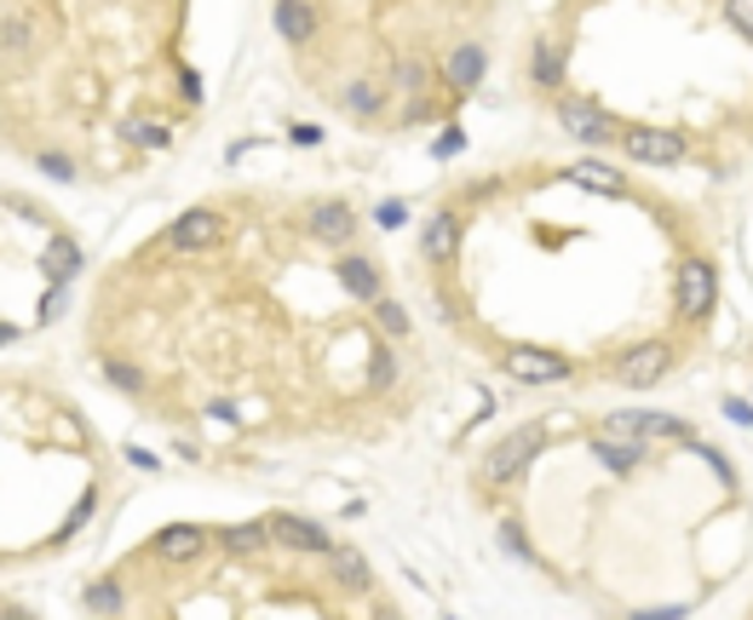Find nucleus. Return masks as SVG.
<instances>
[{
	"instance_id": "4be33fe9",
	"label": "nucleus",
	"mask_w": 753,
	"mask_h": 620,
	"mask_svg": "<svg viewBox=\"0 0 753 620\" xmlns=\"http://www.w3.org/2000/svg\"><path fill=\"white\" fill-rule=\"evenodd\" d=\"M724 12H731V23L742 35H753V0H724Z\"/></svg>"
},
{
	"instance_id": "39448f33",
	"label": "nucleus",
	"mask_w": 753,
	"mask_h": 620,
	"mask_svg": "<svg viewBox=\"0 0 753 620\" xmlns=\"http://www.w3.org/2000/svg\"><path fill=\"white\" fill-rule=\"evenodd\" d=\"M558 121H564V133H575L582 144H610V139H616V126L605 121V110H593V103H582V98L564 103Z\"/></svg>"
},
{
	"instance_id": "a211bd4d",
	"label": "nucleus",
	"mask_w": 753,
	"mask_h": 620,
	"mask_svg": "<svg viewBox=\"0 0 753 620\" xmlns=\"http://www.w3.org/2000/svg\"><path fill=\"white\" fill-rule=\"evenodd\" d=\"M598 460H605L610 472H633V465H639V449H633V443L621 449V443H605V436H598Z\"/></svg>"
},
{
	"instance_id": "f3484780",
	"label": "nucleus",
	"mask_w": 753,
	"mask_h": 620,
	"mask_svg": "<svg viewBox=\"0 0 753 620\" xmlns=\"http://www.w3.org/2000/svg\"><path fill=\"white\" fill-rule=\"evenodd\" d=\"M535 81H541V87H558V81H564V52L546 46V41H541V52H535Z\"/></svg>"
},
{
	"instance_id": "f257e3e1",
	"label": "nucleus",
	"mask_w": 753,
	"mask_h": 620,
	"mask_svg": "<svg viewBox=\"0 0 753 620\" xmlns=\"http://www.w3.org/2000/svg\"><path fill=\"white\" fill-rule=\"evenodd\" d=\"M633 162H650V167H673L685 162V139L679 133H656V126H633V133L621 139Z\"/></svg>"
},
{
	"instance_id": "2eb2a0df",
	"label": "nucleus",
	"mask_w": 753,
	"mask_h": 620,
	"mask_svg": "<svg viewBox=\"0 0 753 620\" xmlns=\"http://www.w3.org/2000/svg\"><path fill=\"white\" fill-rule=\"evenodd\" d=\"M575 185H587V190H605V196H621V173L616 167H598V162H582L575 167Z\"/></svg>"
},
{
	"instance_id": "dca6fc26",
	"label": "nucleus",
	"mask_w": 753,
	"mask_h": 620,
	"mask_svg": "<svg viewBox=\"0 0 753 620\" xmlns=\"http://www.w3.org/2000/svg\"><path fill=\"white\" fill-rule=\"evenodd\" d=\"M219 540H224V552H231V557H247V552H259L265 540H270V529L265 523L259 529H224Z\"/></svg>"
},
{
	"instance_id": "bb28decb",
	"label": "nucleus",
	"mask_w": 753,
	"mask_h": 620,
	"mask_svg": "<svg viewBox=\"0 0 753 620\" xmlns=\"http://www.w3.org/2000/svg\"><path fill=\"white\" fill-rule=\"evenodd\" d=\"M397 81H403V87H425V69H420V64H403V69H397Z\"/></svg>"
},
{
	"instance_id": "412c9836",
	"label": "nucleus",
	"mask_w": 753,
	"mask_h": 620,
	"mask_svg": "<svg viewBox=\"0 0 753 620\" xmlns=\"http://www.w3.org/2000/svg\"><path fill=\"white\" fill-rule=\"evenodd\" d=\"M128 139H133V144H144V150H156L167 133H162V126H150V121H128Z\"/></svg>"
},
{
	"instance_id": "20e7f679",
	"label": "nucleus",
	"mask_w": 753,
	"mask_h": 620,
	"mask_svg": "<svg viewBox=\"0 0 753 620\" xmlns=\"http://www.w3.org/2000/svg\"><path fill=\"white\" fill-rule=\"evenodd\" d=\"M507 374L523 379V385H546V379H558V374H564V356L535 351V345H518V351H507Z\"/></svg>"
},
{
	"instance_id": "1a4fd4ad",
	"label": "nucleus",
	"mask_w": 753,
	"mask_h": 620,
	"mask_svg": "<svg viewBox=\"0 0 753 620\" xmlns=\"http://www.w3.org/2000/svg\"><path fill=\"white\" fill-rule=\"evenodd\" d=\"M443 81L455 87V92H472L484 81V52L478 46H461V52H449V64H443Z\"/></svg>"
},
{
	"instance_id": "7ed1b4c3",
	"label": "nucleus",
	"mask_w": 753,
	"mask_h": 620,
	"mask_svg": "<svg viewBox=\"0 0 753 620\" xmlns=\"http://www.w3.org/2000/svg\"><path fill=\"white\" fill-rule=\"evenodd\" d=\"M541 425H530V431H518V436H507L495 454H489V483H507V477H518L523 472V460H530L535 449H541Z\"/></svg>"
},
{
	"instance_id": "9b49d317",
	"label": "nucleus",
	"mask_w": 753,
	"mask_h": 620,
	"mask_svg": "<svg viewBox=\"0 0 753 620\" xmlns=\"http://www.w3.org/2000/svg\"><path fill=\"white\" fill-rule=\"evenodd\" d=\"M420 247L432 253V258H455V253H461V224L449 219V213H438L432 224H425V236H420Z\"/></svg>"
},
{
	"instance_id": "6e6552de",
	"label": "nucleus",
	"mask_w": 753,
	"mask_h": 620,
	"mask_svg": "<svg viewBox=\"0 0 753 620\" xmlns=\"http://www.w3.org/2000/svg\"><path fill=\"white\" fill-rule=\"evenodd\" d=\"M270 540H283V546H299V552H329V534H322L317 523H306V517H270Z\"/></svg>"
},
{
	"instance_id": "f03ea898",
	"label": "nucleus",
	"mask_w": 753,
	"mask_h": 620,
	"mask_svg": "<svg viewBox=\"0 0 753 620\" xmlns=\"http://www.w3.org/2000/svg\"><path fill=\"white\" fill-rule=\"evenodd\" d=\"M167 242L179 247V253H208V247L224 242V219L219 213H185L179 224L167 230Z\"/></svg>"
},
{
	"instance_id": "b1692460",
	"label": "nucleus",
	"mask_w": 753,
	"mask_h": 620,
	"mask_svg": "<svg viewBox=\"0 0 753 620\" xmlns=\"http://www.w3.org/2000/svg\"><path fill=\"white\" fill-rule=\"evenodd\" d=\"M340 580H351V586H363L368 575H363V557H351V552H340Z\"/></svg>"
},
{
	"instance_id": "a878e982",
	"label": "nucleus",
	"mask_w": 753,
	"mask_h": 620,
	"mask_svg": "<svg viewBox=\"0 0 753 620\" xmlns=\"http://www.w3.org/2000/svg\"><path fill=\"white\" fill-rule=\"evenodd\" d=\"M23 41H30V30H23V18H7V52H12V58L23 52Z\"/></svg>"
},
{
	"instance_id": "6ab92c4d",
	"label": "nucleus",
	"mask_w": 753,
	"mask_h": 620,
	"mask_svg": "<svg viewBox=\"0 0 753 620\" xmlns=\"http://www.w3.org/2000/svg\"><path fill=\"white\" fill-rule=\"evenodd\" d=\"M345 110H351V115H374V110H380V92H374V87H363V81H357V87L345 92Z\"/></svg>"
},
{
	"instance_id": "4468645a",
	"label": "nucleus",
	"mask_w": 753,
	"mask_h": 620,
	"mask_svg": "<svg viewBox=\"0 0 753 620\" xmlns=\"http://www.w3.org/2000/svg\"><path fill=\"white\" fill-rule=\"evenodd\" d=\"M156 552H162V557H173V563H190L196 552H202V529H162Z\"/></svg>"
},
{
	"instance_id": "cd10ccee",
	"label": "nucleus",
	"mask_w": 753,
	"mask_h": 620,
	"mask_svg": "<svg viewBox=\"0 0 753 620\" xmlns=\"http://www.w3.org/2000/svg\"><path fill=\"white\" fill-rule=\"evenodd\" d=\"M110 379H115V385H128V391H139V385H144V379H139L133 368H121V362H115V368H110Z\"/></svg>"
},
{
	"instance_id": "f8f14e48",
	"label": "nucleus",
	"mask_w": 753,
	"mask_h": 620,
	"mask_svg": "<svg viewBox=\"0 0 753 620\" xmlns=\"http://www.w3.org/2000/svg\"><path fill=\"white\" fill-rule=\"evenodd\" d=\"M311 230L322 242H351V230H357V219L345 213V207H334V201H322L317 213H311Z\"/></svg>"
},
{
	"instance_id": "ddd939ff",
	"label": "nucleus",
	"mask_w": 753,
	"mask_h": 620,
	"mask_svg": "<svg viewBox=\"0 0 753 620\" xmlns=\"http://www.w3.org/2000/svg\"><path fill=\"white\" fill-rule=\"evenodd\" d=\"M340 276H345V288L357 294V299H380V270H374L368 258H357V253H351L345 265H340Z\"/></svg>"
},
{
	"instance_id": "393cba45",
	"label": "nucleus",
	"mask_w": 753,
	"mask_h": 620,
	"mask_svg": "<svg viewBox=\"0 0 753 620\" xmlns=\"http://www.w3.org/2000/svg\"><path fill=\"white\" fill-rule=\"evenodd\" d=\"M75 270V247L69 242H53V276H69Z\"/></svg>"
},
{
	"instance_id": "aec40b11",
	"label": "nucleus",
	"mask_w": 753,
	"mask_h": 620,
	"mask_svg": "<svg viewBox=\"0 0 753 620\" xmlns=\"http://www.w3.org/2000/svg\"><path fill=\"white\" fill-rule=\"evenodd\" d=\"M374 317H380V328H386V333H409L403 305H391V299H374Z\"/></svg>"
},
{
	"instance_id": "423d86ee",
	"label": "nucleus",
	"mask_w": 753,
	"mask_h": 620,
	"mask_svg": "<svg viewBox=\"0 0 753 620\" xmlns=\"http://www.w3.org/2000/svg\"><path fill=\"white\" fill-rule=\"evenodd\" d=\"M679 305H685V317H708L713 310V270L701 258H690L679 270Z\"/></svg>"
},
{
	"instance_id": "9d476101",
	"label": "nucleus",
	"mask_w": 753,
	"mask_h": 620,
	"mask_svg": "<svg viewBox=\"0 0 753 620\" xmlns=\"http://www.w3.org/2000/svg\"><path fill=\"white\" fill-rule=\"evenodd\" d=\"M276 30H283L288 41H311V30H317L311 0H276Z\"/></svg>"
},
{
	"instance_id": "5701e85b",
	"label": "nucleus",
	"mask_w": 753,
	"mask_h": 620,
	"mask_svg": "<svg viewBox=\"0 0 753 620\" xmlns=\"http://www.w3.org/2000/svg\"><path fill=\"white\" fill-rule=\"evenodd\" d=\"M115 604H121V598H115L110 586H92V591H87V609H98V615H110Z\"/></svg>"
},
{
	"instance_id": "0eeeda50",
	"label": "nucleus",
	"mask_w": 753,
	"mask_h": 620,
	"mask_svg": "<svg viewBox=\"0 0 753 620\" xmlns=\"http://www.w3.org/2000/svg\"><path fill=\"white\" fill-rule=\"evenodd\" d=\"M662 374H667V345H633L621 356V379L633 385V391L639 385H656Z\"/></svg>"
}]
</instances>
